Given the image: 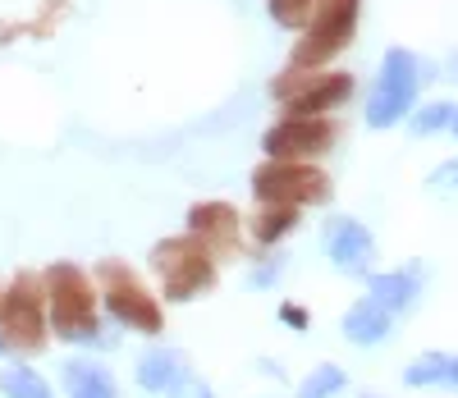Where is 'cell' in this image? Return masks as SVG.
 Here are the masks:
<instances>
[{"mask_svg": "<svg viewBox=\"0 0 458 398\" xmlns=\"http://www.w3.org/2000/svg\"><path fill=\"white\" fill-rule=\"evenodd\" d=\"M326 257H330V266L344 270V275H367L371 261H376V238H371V229H367L362 220L335 216V220L326 224Z\"/></svg>", "mask_w": 458, "mask_h": 398, "instance_id": "cell-10", "label": "cell"}, {"mask_svg": "<svg viewBox=\"0 0 458 398\" xmlns=\"http://www.w3.org/2000/svg\"><path fill=\"white\" fill-rule=\"evenodd\" d=\"M60 389L64 398H120V380L97 357H69L60 367Z\"/></svg>", "mask_w": 458, "mask_h": 398, "instance_id": "cell-13", "label": "cell"}, {"mask_svg": "<svg viewBox=\"0 0 458 398\" xmlns=\"http://www.w3.org/2000/svg\"><path fill=\"white\" fill-rule=\"evenodd\" d=\"M353 97V78L349 73H312L289 101H284V119H330L335 106H344Z\"/></svg>", "mask_w": 458, "mask_h": 398, "instance_id": "cell-12", "label": "cell"}, {"mask_svg": "<svg viewBox=\"0 0 458 398\" xmlns=\"http://www.w3.org/2000/svg\"><path fill=\"white\" fill-rule=\"evenodd\" d=\"M42 293H47V326L60 343H106L101 321H97V289L88 280V270L73 261H55L42 275Z\"/></svg>", "mask_w": 458, "mask_h": 398, "instance_id": "cell-1", "label": "cell"}, {"mask_svg": "<svg viewBox=\"0 0 458 398\" xmlns=\"http://www.w3.org/2000/svg\"><path fill=\"white\" fill-rule=\"evenodd\" d=\"M449 129H454V133H458V106H454V119H449Z\"/></svg>", "mask_w": 458, "mask_h": 398, "instance_id": "cell-28", "label": "cell"}, {"mask_svg": "<svg viewBox=\"0 0 458 398\" xmlns=\"http://www.w3.org/2000/svg\"><path fill=\"white\" fill-rule=\"evenodd\" d=\"M280 321H284L289 330H308V326H312V311L298 307V302H280Z\"/></svg>", "mask_w": 458, "mask_h": 398, "instance_id": "cell-22", "label": "cell"}, {"mask_svg": "<svg viewBox=\"0 0 458 398\" xmlns=\"http://www.w3.org/2000/svg\"><path fill=\"white\" fill-rule=\"evenodd\" d=\"M431 188H440V192H458V161L436 165V170H431Z\"/></svg>", "mask_w": 458, "mask_h": 398, "instance_id": "cell-23", "label": "cell"}, {"mask_svg": "<svg viewBox=\"0 0 458 398\" xmlns=\"http://www.w3.org/2000/svg\"><path fill=\"white\" fill-rule=\"evenodd\" d=\"M151 266L161 275V298L165 302H193L202 293L216 289V270L220 261L198 243L193 233H174V238H161L151 248Z\"/></svg>", "mask_w": 458, "mask_h": 398, "instance_id": "cell-2", "label": "cell"}, {"mask_svg": "<svg viewBox=\"0 0 458 398\" xmlns=\"http://www.w3.org/2000/svg\"><path fill=\"white\" fill-rule=\"evenodd\" d=\"M170 398H216V389H211L202 376H188V380H183V385H179Z\"/></svg>", "mask_w": 458, "mask_h": 398, "instance_id": "cell-24", "label": "cell"}, {"mask_svg": "<svg viewBox=\"0 0 458 398\" xmlns=\"http://www.w3.org/2000/svg\"><path fill=\"white\" fill-rule=\"evenodd\" d=\"M276 275H280V261H261V266L248 275V289H271Z\"/></svg>", "mask_w": 458, "mask_h": 398, "instance_id": "cell-25", "label": "cell"}, {"mask_svg": "<svg viewBox=\"0 0 458 398\" xmlns=\"http://www.w3.org/2000/svg\"><path fill=\"white\" fill-rule=\"evenodd\" d=\"M449 119H454V106L449 101H431V106H422V110L412 114V133L417 138L440 133V129H449Z\"/></svg>", "mask_w": 458, "mask_h": 398, "instance_id": "cell-21", "label": "cell"}, {"mask_svg": "<svg viewBox=\"0 0 458 398\" xmlns=\"http://www.w3.org/2000/svg\"><path fill=\"white\" fill-rule=\"evenodd\" d=\"M344 385H349L344 367H335V362H321V367H312L308 376H302V385H298V398H335V394H344Z\"/></svg>", "mask_w": 458, "mask_h": 398, "instance_id": "cell-18", "label": "cell"}, {"mask_svg": "<svg viewBox=\"0 0 458 398\" xmlns=\"http://www.w3.org/2000/svg\"><path fill=\"white\" fill-rule=\"evenodd\" d=\"M339 138L335 119H280L276 129H266L261 147L266 161H289V165H312L317 156H326Z\"/></svg>", "mask_w": 458, "mask_h": 398, "instance_id": "cell-8", "label": "cell"}, {"mask_svg": "<svg viewBox=\"0 0 458 398\" xmlns=\"http://www.w3.org/2000/svg\"><path fill=\"white\" fill-rule=\"evenodd\" d=\"M0 307H5V289H0Z\"/></svg>", "mask_w": 458, "mask_h": 398, "instance_id": "cell-29", "label": "cell"}, {"mask_svg": "<svg viewBox=\"0 0 458 398\" xmlns=\"http://www.w3.org/2000/svg\"><path fill=\"white\" fill-rule=\"evenodd\" d=\"M0 357H5V339H0Z\"/></svg>", "mask_w": 458, "mask_h": 398, "instance_id": "cell-30", "label": "cell"}, {"mask_svg": "<svg viewBox=\"0 0 458 398\" xmlns=\"http://www.w3.org/2000/svg\"><path fill=\"white\" fill-rule=\"evenodd\" d=\"M417 293H422V275H417L412 266L408 270H380V275H371V280H367V298L376 307H386L390 316L408 311L417 302Z\"/></svg>", "mask_w": 458, "mask_h": 398, "instance_id": "cell-15", "label": "cell"}, {"mask_svg": "<svg viewBox=\"0 0 458 398\" xmlns=\"http://www.w3.org/2000/svg\"><path fill=\"white\" fill-rule=\"evenodd\" d=\"M252 192L261 207H321L330 202V179L317 165H289V161H266L252 170Z\"/></svg>", "mask_w": 458, "mask_h": 398, "instance_id": "cell-7", "label": "cell"}, {"mask_svg": "<svg viewBox=\"0 0 458 398\" xmlns=\"http://www.w3.org/2000/svg\"><path fill=\"white\" fill-rule=\"evenodd\" d=\"M188 233L220 261V257H234L243 252V238H239V211L229 202H198L188 211Z\"/></svg>", "mask_w": 458, "mask_h": 398, "instance_id": "cell-11", "label": "cell"}, {"mask_svg": "<svg viewBox=\"0 0 458 398\" xmlns=\"http://www.w3.org/2000/svg\"><path fill=\"white\" fill-rule=\"evenodd\" d=\"M344 339L358 343V348H371V343H386L390 330H394V316L386 307H376L371 298H358L349 311H344V321H339Z\"/></svg>", "mask_w": 458, "mask_h": 398, "instance_id": "cell-14", "label": "cell"}, {"mask_svg": "<svg viewBox=\"0 0 458 398\" xmlns=\"http://www.w3.org/2000/svg\"><path fill=\"white\" fill-rule=\"evenodd\" d=\"M362 398H376V394H362Z\"/></svg>", "mask_w": 458, "mask_h": 398, "instance_id": "cell-31", "label": "cell"}, {"mask_svg": "<svg viewBox=\"0 0 458 398\" xmlns=\"http://www.w3.org/2000/svg\"><path fill=\"white\" fill-rule=\"evenodd\" d=\"M358 10L362 0H321L308 32L298 37V47L289 55V69H302V73H321L326 60H335L344 47L353 42V28H358Z\"/></svg>", "mask_w": 458, "mask_h": 398, "instance_id": "cell-6", "label": "cell"}, {"mask_svg": "<svg viewBox=\"0 0 458 398\" xmlns=\"http://www.w3.org/2000/svg\"><path fill=\"white\" fill-rule=\"evenodd\" d=\"M449 389H458V357H449V376H445Z\"/></svg>", "mask_w": 458, "mask_h": 398, "instance_id": "cell-26", "label": "cell"}, {"mask_svg": "<svg viewBox=\"0 0 458 398\" xmlns=\"http://www.w3.org/2000/svg\"><path fill=\"white\" fill-rule=\"evenodd\" d=\"M321 0H266V14H271L280 28H308Z\"/></svg>", "mask_w": 458, "mask_h": 398, "instance_id": "cell-20", "label": "cell"}, {"mask_svg": "<svg viewBox=\"0 0 458 398\" xmlns=\"http://www.w3.org/2000/svg\"><path fill=\"white\" fill-rule=\"evenodd\" d=\"M298 229V211L293 207H261L252 216V238H257V248H276L284 233Z\"/></svg>", "mask_w": 458, "mask_h": 398, "instance_id": "cell-17", "label": "cell"}, {"mask_svg": "<svg viewBox=\"0 0 458 398\" xmlns=\"http://www.w3.org/2000/svg\"><path fill=\"white\" fill-rule=\"evenodd\" d=\"M0 339L5 352H42L51 343V326H47V293H42V275H19L5 289V307H0Z\"/></svg>", "mask_w": 458, "mask_h": 398, "instance_id": "cell-4", "label": "cell"}, {"mask_svg": "<svg viewBox=\"0 0 458 398\" xmlns=\"http://www.w3.org/2000/svg\"><path fill=\"white\" fill-rule=\"evenodd\" d=\"M97 284H101V302H106V316L124 330H138V334H151L157 339L165 330V311H161V298L151 293L138 275L124 266V261H101L97 266Z\"/></svg>", "mask_w": 458, "mask_h": 398, "instance_id": "cell-3", "label": "cell"}, {"mask_svg": "<svg viewBox=\"0 0 458 398\" xmlns=\"http://www.w3.org/2000/svg\"><path fill=\"white\" fill-rule=\"evenodd\" d=\"M445 376H449V352H422L417 362H408L403 385L408 389H431V385H445Z\"/></svg>", "mask_w": 458, "mask_h": 398, "instance_id": "cell-19", "label": "cell"}, {"mask_svg": "<svg viewBox=\"0 0 458 398\" xmlns=\"http://www.w3.org/2000/svg\"><path fill=\"white\" fill-rule=\"evenodd\" d=\"M0 398H55V394H51V380L37 367L10 362V367H0Z\"/></svg>", "mask_w": 458, "mask_h": 398, "instance_id": "cell-16", "label": "cell"}, {"mask_svg": "<svg viewBox=\"0 0 458 398\" xmlns=\"http://www.w3.org/2000/svg\"><path fill=\"white\" fill-rule=\"evenodd\" d=\"M188 376H193V367H188V352L183 348H170V343H151L138 352L133 362V385L151 398H170Z\"/></svg>", "mask_w": 458, "mask_h": 398, "instance_id": "cell-9", "label": "cell"}, {"mask_svg": "<svg viewBox=\"0 0 458 398\" xmlns=\"http://www.w3.org/2000/svg\"><path fill=\"white\" fill-rule=\"evenodd\" d=\"M422 78H427L422 60H417L412 51H403V47L386 51L380 73H376V88H371V101H367V124L371 129H394L399 119H408L412 106H417Z\"/></svg>", "mask_w": 458, "mask_h": 398, "instance_id": "cell-5", "label": "cell"}, {"mask_svg": "<svg viewBox=\"0 0 458 398\" xmlns=\"http://www.w3.org/2000/svg\"><path fill=\"white\" fill-rule=\"evenodd\" d=\"M445 73H449V78H454V83H458V51L449 55V69H445Z\"/></svg>", "mask_w": 458, "mask_h": 398, "instance_id": "cell-27", "label": "cell"}]
</instances>
